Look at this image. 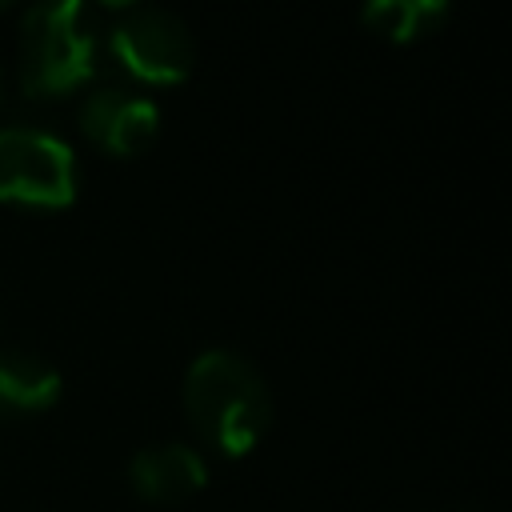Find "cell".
Returning a JSON list of instances; mask_svg holds the SVG:
<instances>
[{"mask_svg":"<svg viewBox=\"0 0 512 512\" xmlns=\"http://www.w3.org/2000/svg\"><path fill=\"white\" fill-rule=\"evenodd\" d=\"M184 412L208 448L244 456L272 424V392L252 360L228 348H208L184 372Z\"/></svg>","mask_w":512,"mask_h":512,"instance_id":"obj_1","label":"cell"},{"mask_svg":"<svg viewBox=\"0 0 512 512\" xmlns=\"http://www.w3.org/2000/svg\"><path fill=\"white\" fill-rule=\"evenodd\" d=\"M96 40L84 0H32L20 20V88L28 96H60L92 76Z\"/></svg>","mask_w":512,"mask_h":512,"instance_id":"obj_2","label":"cell"},{"mask_svg":"<svg viewBox=\"0 0 512 512\" xmlns=\"http://www.w3.org/2000/svg\"><path fill=\"white\" fill-rule=\"evenodd\" d=\"M76 196V156L44 128L0 132V200L24 208H64Z\"/></svg>","mask_w":512,"mask_h":512,"instance_id":"obj_3","label":"cell"},{"mask_svg":"<svg viewBox=\"0 0 512 512\" xmlns=\"http://www.w3.org/2000/svg\"><path fill=\"white\" fill-rule=\"evenodd\" d=\"M108 52L144 84H180L196 60L188 24L168 8H128L108 32Z\"/></svg>","mask_w":512,"mask_h":512,"instance_id":"obj_4","label":"cell"},{"mask_svg":"<svg viewBox=\"0 0 512 512\" xmlns=\"http://www.w3.org/2000/svg\"><path fill=\"white\" fill-rule=\"evenodd\" d=\"M80 128L104 152L132 156L152 144V136L160 128V112L148 96H140L124 84H100L80 104Z\"/></svg>","mask_w":512,"mask_h":512,"instance_id":"obj_5","label":"cell"},{"mask_svg":"<svg viewBox=\"0 0 512 512\" xmlns=\"http://www.w3.org/2000/svg\"><path fill=\"white\" fill-rule=\"evenodd\" d=\"M128 484L148 504H184L204 492L208 484V460L180 440L148 444L128 464Z\"/></svg>","mask_w":512,"mask_h":512,"instance_id":"obj_6","label":"cell"},{"mask_svg":"<svg viewBox=\"0 0 512 512\" xmlns=\"http://www.w3.org/2000/svg\"><path fill=\"white\" fill-rule=\"evenodd\" d=\"M60 396V372L24 348H0V420L48 412Z\"/></svg>","mask_w":512,"mask_h":512,"instance_id":"obj_7","label":"cell"},{"mask_svg":"<svg viewBox=\"0 0 512 512\" xmlns=\"http://www.w3.org/2000/svg\"><path fill=\"white\" fill-rule=\"evenodd\" d=\"M452 0H360V20L388 40H416L444 24Z\"/></svg>","mask_w":512,"mask_h":512,"instance_id":"obj_8","label":"cell"},{"mask_svg":"<svg viewBox=\"0 0 512 512\" xmlns=\"http://www.w3.org/2000/svg\"><path fill=\"white\" fill-rule=\"evenodd\" d=\"M104 4H116V8H124V4H136V0H104Z\"/></svg>","mask_w":512,"mask_h":512,"instance_id":"obj_9","label":"cell"},{"mask_svg":"<svg viewBox=\"0 0 512 512\" xmlns=\"http://www.w3.org/2000/svg\"><path fill=\"white\" fill-rule=\"evenodd\" d=\"M0 104H4V76H0Z\"/></svg>","mask_w":512,"mask_h":512,"instance_id":"obj_10","label":"cell"},{"mask_svg":"<svg viewBox=\"0 0 512 512\" xmlns=\"http://www.w3.org/2000/svg\"><path fill=\"white\" fill-rule=\"evenodd\" d=\"M4 4H12V0H0V8H4Z\"/></svg>","mask_w":512,"mask_h":512,"instance_id":"obj_11","label":"cell"}]
</instances>
